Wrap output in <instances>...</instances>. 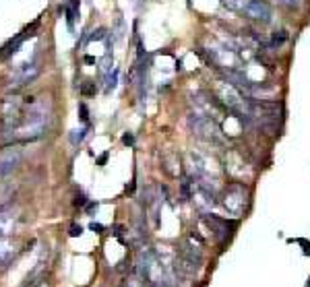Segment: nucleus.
Wrapping results in <instances>:
<instances>
[{
  "label": "nucleus",
  "mask_w": 310,
  "mask_h": 287,
  "mask_svg": "<svg viewBox=\"0 0 310 287\" xmlns=\"http://www.w3.org/2000/svg\"><path fill=\"white\" fill-rule=\"evenodd\" d=\"M188 124L194 130L196 136L205 138L209 143H221V134H219V128H217V122L207 116H201V114H191L188 116Z\"/></svg>",
  "instance_id": "obj_1"
},
{
  "label": "nucleus",
  "mask_w": 310,
  "mask_h": 287,
  "mask_svg": "<svg viewBox=\"0 0 310 287\" xmlns=\"http://www.w3.org/2000/svg\"><path fill=\"white\" fill-rule=\"evenodd\" d=\"M246 188L242 184H238V182H234V184H230L228 190L223 192V207H226V211L232 213V215H240L246 209Z\"/></svg>",
  "instance_id": "obj_2"
},
{
  "label": "nucleus",
  "mask_w": 310,
  "mask_h": 287,
  "mask_svg": "<svg viewBox=\"0 0 310 287\" xmlns=\"http://www.w3.org/2000/svg\"><path fill=\"white\" fill-rule=\"evenodd\" d=\"M191 201L194 203V207L199 209L201 213H207L215 207V194L209 186L203 184V182L191 180Z\"/></svg>",
  "instance_id": "obj_3"
},
{
  "label": "nucleus",
  "mask_w": 310,
  "mask_h": 287,
  "mask_svg": "<svg viewBox=\"0 0 310 287\" xmlns=\"http://www.w3.org/2000/svg\"><path fill=\"white\" fill-rule=\"evenodd\" d=\"M205 221L209 223V228L213 231V236L217 238L219 242H226V238L230 236V230L236 228L234 221H228V219H221L217 215H205Z\"/></svg>",
  "instance_id": "obj_4"
},
{
  "label": "nucleus",
  "mask_w": 310,
  "mask_h": 287,
  "mask_svg": "<svg viewBox=\"0 0 310 287\" xmlns=\"http://www.w3.org/2000/svg\"><path fill=\"white\" fill-rule=\"evenodd\" d=\"M244 17H248V19H252V21H261V23H269L271 21V6L265 2V0H252L251 4H248L246 8V13Z\"/></svg>",
  "instance_id": "obj_5"
},
{
  "label": "nucleus",
  "mask_w": 310,
  "mask_h": 287,
  "mask_svg": "<svg viewBox=\"0 0 310 287\" xmlns=\"http://www.w3.org/2000/svg\"><path fill=\"white\" fill-rule=\"evenodd\" d=\"M21 161V151L19 149H6L0 153V176H8Z\"/></svg>",
  "instance_id": "obj_6"
},
{
  "label": "nucleus",
  "mask_w": 310,
  "mask_h": 287,
  "mask_svg": "<svg viewBox=\"0 0 310 287\" xmlns=\"http://www.w3.org/2000/svg\"><path fill=\"white\" fill-rule=\"evenodd\" d=\"M64 13H66V23H68V27L73 29L75 19H77V15H79V0H68L66 6H64Z\"/></svg>",
  "instance_id": "obj_7"
},
{
  "label": "nucleus",
  "mask_w": 310,
  "mask_h": 287,
  "mask_svg": "<svg viewBox=\"0 0 310 287\" xmlns=\"http://www.w3.org/2000/svg\"><path fill=\"white\" fill-rule=\"evenodd\" d=\"M286 41H288V31H275L269 46H271V48H279V46H283Z\"/></svg>",
  "instance_id": "obj_8"
},
{
  "label": "nucleus",
  "mask_w": 310,
  "mask_h": 287,
  "mask_svg": "<svg viewBox=\"0 0 310 287\" xmlns=\"http://www.w3.org/2000/svg\"><path fill=\"white\" fill-rule=\"evenodd\" d=\"M23 39H25V36H17V38H15V41H11V43H8V46L4 48V52H2V54H4V56H11V54H15V52L19 50V46L23 43Z\"/></svg>",
  "instance_id": "obj_9"
},
{
  "label": "nucleus",
  "mask_w": 310,
  "mask_h": 287,
  "mask_svg": "<svg viewBox=\"0 0 310 287\" xmlns=\"http://www.w3.org/2000/svg\"><path fill=\"white\" fill-rule=\"evenodd\" d=\"M85 134H87V126H85V128H77V130H73V133H71V143H73V145H79V143L83 141V138H85Z\"/></svg>",
  "instance_id": "obj_10"
},
{
  "label": "nucleus",
  "mask_w": 310,
  "mask_h": 287,
  "mask_svg": "<svg viewBox=\"0 0 310 287\" xmlns=\"http://www.w3.org/2000/svg\"><path fill=\"white\" fill-rule=\"evenodd\" d=\"M116 83H118V68H114V71H112V73L106 77V91L110 93V91L116 87Z\"/></svg>",
  "instance_id": "obj_11"
},
{
  "label": "nucleus",
  "mask_w": 310,
  "mask_h": 287,
  "mask_svg": "<svg viewBox=\"0 0 310 287\" xmlns=\"http://www.w3.org/2000/svg\"><path fill=\"white\" fill-rule=\"evenodd\" d=\"M11 230V217L8 215H0V236H4Z\"/></svg>",
  "instance_id": "obj_12"
},
{
  "label": "nucleus",
  "mask_w": 310,
  "mask_h": 287,
  "mask_svg": "<svg viewBox=\"0 0 310 287\" xmlns=\"http://www.w3.org/2000/svg\"><path fill=\"white\" fill-rule=\"evenodd\" d=\"M277 4L286 6V8H300L304 4V0H277Z\"/></svg>",
  "instance_id": "obj_13"
},
{
  "label": "nucleus",
  "mask_w": 310,
  "mask_h": 287,
  "mask_svg": "<svg viewBox=\"0 0 310 287\" xmlns=\"http://www.w3.org/2000/svg\"><path fill=\"white\" fill-rule=\"evenodd\" d=\"M122 33H124V19H122V17H118V19H116V31H114L116 39L122 38Z\"/></svg>",
  "instance_id": "obj_14"
},
{
  "label": "nucleus",
  "mask_w": 310,
  "mask_h": 287,
  "mask_svg": "<svg viewBox=\"0 0 310 287\" xmlns=\"http://www.w3.org/2000/svg\"><path fill=\"white\" fill-rule=\"evenodd\" d=\"M124 287H143V283H141V279L136 275H131L126 279V283H124Z\"/></svg>",
  "instance_id": "obj_15"
},
{
  "label": "nucleus",
  "mask_w": 310,
  "mask_h": 287,
  "mask_svg": "<svg viewBox=\"0 0 310 287\" xmlns=\"http://www.w3.org/2000/svg\"><path fill=\"white\" fill-rule=\"evenodd\" d=\"M79 116H81V120L85 124L89 122V110H87V106L85 103H79Z\"/></svg>",
  "instance_id": "obj_16"
},
{
  "label": "nucleus",
  "mask_w": 310,
  "mask_h": 287,
  "mask_svg": "<svg viewBox=\"0 0 310 287\" xmlns=\"http://www.w3.org/2000/svg\"><path fill=\"white\" fill-rule=\"evenodd\" d=\"M85 205H87V196H85L83 192H79L75 196V207H85Z\"/></svg>",
  "instance_id": "obj_17"
},
{
  "label": "nucleus",
  "mask_w": 310,
  "mask_h": 287,
  "mask_svg": "<svg viewBox=\"0 0 310 287\" xmlns=\"http://www.w3.org/2000/svg\"><path fill=\"white\" fill-rule=\"evenodd\" d=\"M68 233H71L73 238H77V236H81V233H83V228H81V225H77V223H73L71 230H68Z\"/></svg>",
  "instance_id": "obj_18"
},
{
  "label": "nucleus",
  "mask_w": 310,
  "mask_h": 287,
  "mask_svg": "<svg viewBox=\"0 0 310 287\" xmlns=\"http://www.w3.org/2000/svg\"><path fill=\"white\" fill-rule=\"evenodd\" d=\"M96 91H97V87H93V85H83L81 87V93L83 95H93Z\"/></svg>",
  "instance_id": "obj_19"
},
{
  "label": "nucleus",
  "mask_w": 310,
  "mask_h": 287,
  "mask_svg": "<svg viewBox=\"0 0 310 287\" xmlns=\"http://www.w3.org/2000/svg\"><path fill=\"white\" fill-rule=\"evenodd\" d=\"M101 38H106V29H97V31H93V36L89 38L91 41H96V39H101Z\"/></svg>",
  "instance_id": "obj_20"
},
{
  "label": "nucleus",
  "mask_w": 310,
  "mask_h": 287,
  "mask_svg": "<svg viewBox=\"0 0 310 287\" xmlns=\"http://www.w3.org/2000/svg\"><path fill=\"white\" fill-rule=\"evenodd\" d=\"M122 143L128 145V147H133V145H135V136H133L131 133H126V134L122 136Z\"/></svg>",
  "instance_id": "obj_21"
},
{
  "label": "nucleus",
  "mask_w": 310,
  "mask_h": 287,
  "mask_svg": "<svg viewBox=\"0 0 310 287\" xmlns=\"http://www.w3.org/2000/svg\"><path fill=\"white\" fill-rule=\"evenodd\" d=\"M89 230H91V231H96V233H101V231H103V225H101V223H96V221H93V223L89 225Z\"/></svg>",
  "instance_id": "obj_22"
},
{
  "label": "nucleus",
  "mask_w": 310,
  "mask_h": 287,
  "mask_svg": "<svg viewBox=\"0 0 310 287\" xmlns=\"http://www.w3.org/2000/svg\"><path fill=\"white\" fill-rule=\"evenodd\" d=\"M97 207H99L97 203H89V205H87V213H89V215H93V213L97 211Z\"/></svg>",
  "instance_id": "obj_23"
},
{
  "label": "nucleus",
  "mask_w": 310,
  "mask_h": 287,
  "mask_svg": "<svg viewBox=\"0 0 310 287\" xmlns=\"http://www.w3.org/2000/svg\"><path fill=\"white\" fill-rule=\"evenodd\" d=\"M106 161H108V153H103V155H101V157L97 159V165H103V163H106Z\"/></svg>",
  "instance_id": "obj_24"
},
{
  "label": "nucleus",
  "mask_w": 310,
  "mask_h": 287,
  "mask_svg": "<svg viewBox=\"0 0 310 287\" xmlns=\"http://www.w3.org/2000/svg\"><path fill=\"white\" fill-rule=\"evenodd\" d=\"M85 62H87V64H93V62H96V58H93V56H87V58H85Z\"/></svg>",
  "instance_id": "obj_25"
}]
</instances>
